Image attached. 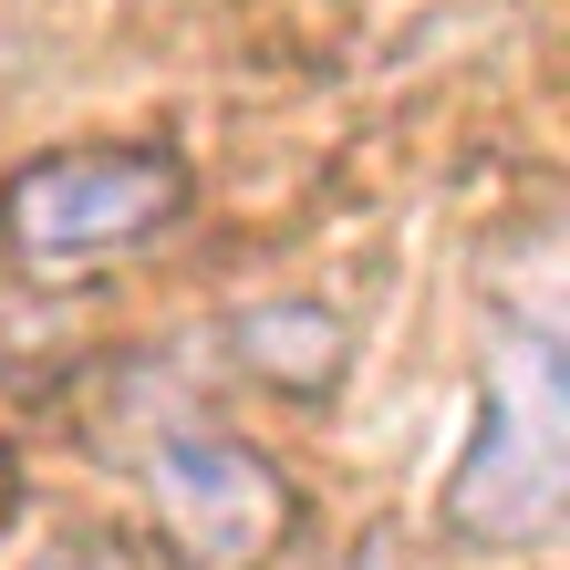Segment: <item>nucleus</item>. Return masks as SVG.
I'll use <instances>...</instances> for the list:
<instances>
[{"label": "nucleus", "instance_id": "f03ea898", "mask_svg": "<svg viewBox=\"0 0 570 570\" xmlns=\"http://www.w3.org/2000/svg\"><path fill=\"white\" fill-rule=\"evenodd\" d=\"M177 208H187L177 156H156V146H73V156H42V166H21L0 187V249L31 281H62V271H94V259L156 239Z\"/></svg>", "mask_w": 570, "mask_h": 570}, {"label": "nucleus", "instance_id": "f257e3e1", "mask_svg": "<svg viewBox=\"0 0 570 570\" xmlns=\"http://www.w3.org/2000/svg\"><path fill=\"white\" fill-rule=\"evenodd\" d=\"M560 478H570L560 353H550V322H519L509 353H498L478 446H466V466L446 478V519L466 540H488V550H529V540H550V519H560Z\"/></svg>", "mask_w": 570, "mask_h": 570}, {"label": "nucleus", "instance_id": "20e7f679", "mask_svg": "<svg viewBox=\"0 0 570 570\" xmlns=\"http://www.w3.org/2000/svg\"><path fill=\"white\" fill-rule=\"evenodd\" d=\"M0 509H11V446H0Z\"/></svg>", "mask_w": 570, "mask_h": 570}, {"label": "nucleus", "instance_id": "7ed1b4c3", "mask_svg": "<svg viewBox=\"0 0 570 570\" xmlns=\"http://www.w3.org/2000/svg\"><path fill=\"white\" fill-rule=\"evenodd\" d=\"M146 488H156V519L166 540L208 570H249L291 540V488L271 456H249L239 435H166L146 456Z\"/></svg>", "mask_w": 570, "mask_h": 570}]
</instances>
